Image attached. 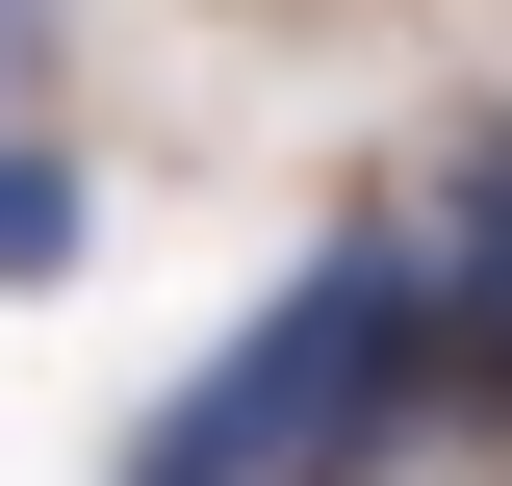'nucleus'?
<instances>
[{
    "label": "nucleus",
    "mask_w": 512,
    "mask_h": 486,
    "mask_svg": "<svg viewBox=\"0 0 512 486\" xmlns=\"http://www.w3.org/2000/svg\"><path fill=\"white\" fill-rule=\"evenodd\" d=\"M384 384H410V231H333V256L256 307V333L128 435L103 486H308V461H359V435H384Z\"/></svg>",
    "instance_id": "nucleus-1"
},
{
    "label": "nucleus",
    "mask_w": 512,
    "mask_h": 486,
    "mask_svg": "<svg viewBox=\"0 0 512 486\" xmlns=\"http://www.w3.org/2000/svg\"><path fill=\"white\" fill-rule=\"evenodd\" d=\"M410 384L436 410H512V154L410 231Z\"/></svg>",
    "instance_id": "nucleus-2"
},
{
    "label": "nucleus",
    "mask_w": 512,
    "mask_h": 486,
    "mask_svg": "<svg viewBox=\"0 0 512 486\" xmlns=\"http://www.w3.org/2000/svg\"><path fill=\"white\" fill-rule=\"evenodd\" d=\"M0 282H77V180L52 154H0Z\"/></svg>",
    "instance_id": "nucleus-3"
},
{
    "label": "nucleus",
    "mask_w": 512,
    "mask_h": 486,
    "mask_svg": "<svg viewBox=\"0 0 512 486\" xmlns=\"http://www.w3.org/2000/svg\"><path fill=\"white\" fill-rule=\"evenodd\" d=\"M26 52H52V0H0V77H26Z\"/></svg>",
    "instance_id": "nucleus-4"
}]
</instances>
